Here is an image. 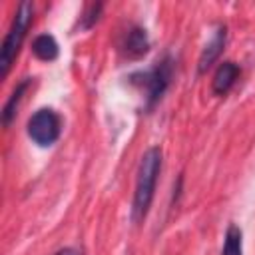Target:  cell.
<instances>
[{"instance_id": "obj_1", "label": "cell", "mask_w": 255, "mask_h": 255, "mask_svg": "<svg viewBox=\"0 0 255 255\" xmlns=\"http://www.w3.org/2000/svg\"><path fill=\"white\" fill-rule=\"evenodd\" d=\"M159 171H161V149L157 145H151L143 151L137 165V177H135V189L131 201V219L135 223L143 221L151 207Z\"/></svg>"}, {"instance_id": "obj_2", "label": "cell", "mask_w": 255, "mask_h": 255, "mask_svg": "<svg viewBox=\"0 0 255 255\" xmlns=\"http://www.w3.org/2000/svg\"><path fill=\"white\" fill-rule=\"evenodd\" d=\"M173 64H175L173 58L165 54L159 62H155L153 68L129 76L131 84L145 88V110H153L163 98V94L167 92L173 78Z\"/></svg>"}, {"instance_id": "obj_3", "label": "cell", "mask_w": 255, "mask_h": 255, "mask_svg": "<svg viewBox=\"0 0 255 255\" xmlns=\"http://www.w3.org/2000/svg\"><path fill=\"white\" fill-rule=\"evenodd\" d=\"M34 18V6L32 2H20L14 14V20L6 32V38L2 42V50H0V74L2 78L10 72V66L26 38V32L30 28V22Z\"/></svg>"}, {"instance_id": "obj_4", "label": "cell", "mask_w": 255, "mask_h": 255, "mask_svg": "<svg viewBox=\"0 0 255 255\" xmlns=\"http://www.w3.org/2000/svg\"><path fill=\"white\" fill-rule=\"evenodd\" d=\"M26 131H28V137L40 145V147H48L52 143H56V139L60 137V131H62V120L60 116L50 110V108H40L38 112H34L28 120V126H26Z\"/></svg>"}, {"instance_id": "obj_5", "label": "cell", "mask_w": 255, "mask_h": 255, "mask_svg": "<svg viewBox=\"0 0 255 255\" xmlns=\"http://www.w3.org/2000/svg\"><path fill=\"white\" fill-rule=\"evenodd\" d=\"M120 52L128 60H139L149 52V38L145 28L141 26H129V30L124 34L120 42Z\"/></svg>"}, {"instance_id": "obj_6", "label": "cell", "mask_w": 255, "mask_h": 255, "mask_svg": "<svg viewBox=\"0 0 255 255\" xmlns=\"http://www.w3.org/2000/svg\"><path fill=\"white\" fill-rule=\"evenodd\" d=\"M225 40H227V28L223 24L217 26L213 38L205 44V48L201 50V56H199V62H197V72L199 74H205L213 64L215 60L221 56L223 52V46H225Z\"/></svg>"}, {"instance_id": "obj_7", "label": "cell", "mask_w": 255, "mask_h": 255, "mask_svg": "<svg viewBox=\"0 0 255 255\" xmlns=\"http://www.w3.org/2000/svg\"><path fill=\"white\" fill-rule=\"evenodd\" d=\"M239 74H241V68H239L235 62H231V60L221 62V64L217 66L215 74H213V82H211L213 94H215V96H225V94L235 86Z\"/></svg>"}, {"instance_id": "obj_8", "label": "cell", "mask_w": 255, "mask_h": 255, "mask_svg": "<svg viewBox=\"0 0 255 255\" xmlns=\"http://www.w3.org/2000/svg\"><path fill=\"white\" fill-rule=\"evenodd\" d=\"M32 52H34V56H36L38 60H42V62H52V60L58 58L60 46H58V42H56V38H54L52 34H40V36H36L34 42H32Z\"/></svg>"}, {"instance_id": "obj_9", "label": "cell", "mask_w": 255, "mask_h": 255, "mask_svg": "<svg viewBox=\"0 0 255 255\" xmlns=\"http://www.w3.org/2000/svg\"><path fill=\"white\" fill-rule=\"evenodd\" d=\"M28 86H30V78L22 80V82H20V84L14 88V92L10 94L8 102L4 104V110H2V124H4V128H8V126L12 124V120L16 118L18 106H20V102H22V98H24V94H26Z\"/></svg>"}, {"instance_id": "obj_10", "label": "cell", "mask_w": 255, "mask_h": 255, "mask_svg": "<svg viewBox=\"0 0 255 255\" xmlns=\"http://www.w3.org/2000/svg\"><path fill=\"white\" fill-rule=\"evenodd\" d=\"M221 255H243V233L235 223H231L225 231Z\"/></svg>"}, {"instance_id": "obj_11", "label": "cell", "mask_w": 255, "mask_h": 255, "mask_svg": "<svg viewBox=\"0 0 255 255\" xmlns=\"http://www.w3.org/2000/svg\"><path fill=\"white\" fill-rule=\"evenodd\" d=\"M102 8H104V4H102V2L88 4V6H86V10H84V12H82V16H80V28H82V30H90V28L100 20Z\"/></svg>"}, {"instance_id": "obj_12", "label": "cell", "mask_w": 255, "mask_h": 255, "mask_svg": "<svg viewBox=\"0 0 255 255\" xmlns=\"http://www.w3.org/2000/svg\"><path fill=\"white\" fill-rule=\"evenodd\" d=\"M54 255H80L76 249H72V247H64V249H60V251H56Z\"/></svg>"}]
</instances>
